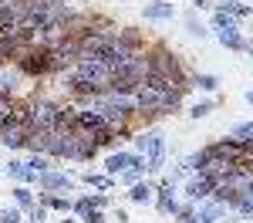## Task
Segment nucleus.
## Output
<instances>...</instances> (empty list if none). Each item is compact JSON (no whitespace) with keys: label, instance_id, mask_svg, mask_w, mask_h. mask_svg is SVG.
Segmentation results:
<instances>
[{"label":"nucleus","instance_id":"nucleus-24","mask_svg":"<svg viewBox=\"0 0 253 223\" xmlns=\"http://www.w3.org/2000/svg\"><path fill=\"white\" fill-rule=\"evenodd\" d=\"M27 169H31V173H38V176H41V173H47L51 166H47V159H44V156H34V159L27 162Z\"/></svg>","mask_w":253,"mask_h":223},{"label":"nucleus","instance_id":"nucleus-25","mask_svg":"<svg viewBox=\"0 0 253 223\" xmlns=\"http://www.w3.org/2000/svg\"><path fill=\"white\" fill-rule=\"evenodd\" d=\"M210 112H213V101H199V105H193L189 115H193V119H203V115H210Z\"/></svg>","mask_w":253,"mask_h":223},{"label":"nucleus","instance_id":"nucleus-5","mask_svg":"<svg viewBox=\"0 0 253 223\" xmlns=\"http://www.w3.org/2000/svg\"><path fill=\"white\" fill-rule=\"evenodd\" d=\"M213 189H216L213 176H196V179L186 186V196H189V203H203V200L213 196Z\"/></svg>","mask_w":253,"mask_h":223},{"label":"nucleus","instance_id":"nucleus-6","mask_svg":"<svg viewBox=\"0 0 253 223\" xmlns=\"http://www.w3.org/2000/svg\"><path fill=\"white\" fill-rule=\"evenodd\" d=\"M162 159H166V139L159 132H149V152H145L149 169H162Z\"/></svg>","mask_w":253,"mask_h":223},{"label":"nucleus","instance_id":"nucleus-10","mask_svg":"<svg viewBox=\"0 0 253 223\" xmlns=\"http://www.w3.org/2000/svg\"><path fill=\"white\" fill-rule=\"evenodd\" d=\"M128 159H132V152H112L108 162H105V173H108V176H122V173L128 169Z\"/></svg>","mask_w":253,"mask_h":223},{"label":"nucleus","instance_id":"nucleus-20","mask_svg":"<svg viewBox=\"0 0 253 223\" xmlns=\"http://www.w3.org/2000/svg\"><path fill=\"white\" fill-rule=\"evenodd\" d=\"M75 210H78V217H81V220H88V217L95 213L98 206H95L91 200H88V196H84V200H78V203H75Z\"/></svg>","mask_w":253,"mask_h":223},{"label":"nucleus","instance_id":"nucleus-35","mask_svg":"<svg viewBox=\"0 0 253 223\" xmlns=\"http://www.w3.org/2000/svg\"><path fill=\"white\" fill-rule=\"evenodd\" d=\"M64 223H75V220H64Z\"/></svg>","mask_w":253,"mask_h":223},{"label":"nucleus","instance_id":"nucleus-23","mask_svg":"<svg viewBox=\"0 0 253 223\" xmlns=\"http://www.w3.org/2000/svg\"><path fill=\"white\" fill-rule=\"evenodd\" d=\"M14 85H17V75L0 71V91H3V95H10V91H14Z\"/></svg>","mask_w":253,"mask_h":223},{"label":"nucleus","instance_id":"nucleus-19","mask_svg":"<svg viewBox=\"0 0 253 223\" xmlns=\"http://www.w3.org/2000/svg\"><path fill=\"white\" fill-rule=\"evenodd\" d=\"M44 206H51V210H61V213H68V210H71V200H68V196H44Z\"/></svg>","mask_w":253,"mask_h":223},{"label":"nucleus","instance_id":"nucleus-7","mask_svg":"<svg viewBox=\"0 0 253 223\" xmlns=\"http://www.w3.org/2000/svg\"><path fill=\"white\" fill-rule=\"evenodd\" d=\"M38 182H41L44 193H51V189H64V193H68V189H71V179H68L64 173H41Z\"/></svg>","mask_w":253,"mask_h":223},{"label":"nucleus","instance_id":"nucleus-34","mask_svg":"<svg viewBox=\"0 0 253 223\" xmlns=\"http://www.w3.org/2000/svg\"><path fill=\"white\" fill-rule=\"evenodd\" d=\"M199 220H203V217H199ZM203 223H216V220H203Z\"/></svg>","mask_w":253,"mask_h":223},{"label":"nucleus","instance_id":"nucleus-18","mask_svg":"<svg viewBox=\"0 0 253 223\" xmlns=\"http://www.w3.org/2000/svg\"><path fill=\"white\" fill-rule=\"evenodd\" d=\"M193 85H199L203 91H216V88H219V78H216V75H196Z\"/></svg>","mask_w":253,"mask_h":223},{"label":"nucleus","instance_id":"nucleus-30","mask_svg":"<svg viewBox=\"0 0 253 223\" xmlns=\"http://www.w3.org/2000/svg\"><path fill=\"white\" fill-rule=\"evenodd\" d=\"M135 149H138V156H145V152H149V135H138V139H135Z\"/></svg>","mask_w":253,"mask_h":223},{"label":"nucleus","instance_id":"nucleus-17","mask_svg":"<svg viewBox=\"0 0 253 223\" xmlns=\"http://www.w3.org/2000/svg\"><path fill=\"white\" fill-rule=\"evenodd\" d=\"M213 27H216V31H226V27H236V17L230 14V10H216Z\"/></svg>","mask_w":253,"mask_h":223},{"label":"nucleus","instance_id":"nucleus-28","mask_svg":"<svg viewBox=\"0 0 253 223\" xmlns=\"http://www.w3.org/2000/svg\"><path fill=\"white\" fill-rule=\"evenodd\" d=\"M138 176H142V173H138V169H132V166H128L125 173H122V179H125V182H132V186L138 182Z\"/></svg>","mask_w":253,"mask_h":223},{"label":"nucleus","instance_id":"nucleus-36","mask_svg":"<svg viewBox=\"0 0 253 223\" xmlns=\"http://www.w3.org/2000/svg\"><path fill=\"white\" fill-rule=\"evenodd\" d=\"M0 17H3V10H0Z\"/></svg>","mask_w":253,"mask_h":223},{"label":"nucleus","instance_id":"nucleus-31","mask_svg":"<svg viewBox=\"0 0 253 223\" xmlns=\"http://www.w3.org/2000/svg\"><path fill=\"white\" fill-rule=\"evenodd\" d=\"M189 3H193V7H206L210 0H189Z\"/></svg>","mask_w":253,"mask_h":223},{"label":"nucleus","instance_id":"nucleus-21","mask_svg":"<svg viewBox=\"0 0 253 223\" xmlns=\"http://www.w3.org/2000/svg\"><path fill=\"white\" fill-rule=\"evenodd\" d=\"M84 182H88V186H98V189H108V186H112V176H95V173H84Z\"/></svg>","mask_w":253,"mask_h":223},{"label":"nucleus","instance_id":"nucleus-26","mask_svg":"<svg viewBox=\"0 0 253 223\" xmlns=\"http://www.w3.org/2000/svg\"><path fill=\"white\" fill-rule=\"evenodd\" d=\"M0 223H20V213L14 206H7V210H0Z\"/></svg>","mask_w":253,"mask_h":223},{"label":"nucleus","instance_id":"nucleus-32","mask_svg":"<svg viewBox=\"0 0 253 223\" xmlns=\"http://www.w3.org/2000/svg\"><path fill=\"white\" fill-rule=\"evenodd\" d=\"M247 51H250V58H253V41H247Z\"/></svg>","mask_w":253,"mask_h":223},{"label":"nucleus","instance_id":"nucleus-1","mask_svg":"<svg viewBox=\"0 0 253 223\" xmlns=\"http://www.w3.org/2000/svg\"><path fill=\"white\" fill-rule=\"evenodd\" d=\"M27 135H31V122H27V108H24V105H17L14 119L7 122L3 129H0V142H3L7 149H24V145H27Z\"/></svg>","mask_w":253,"mask_h":223},{"label":"nucleus","instance_id":"nucleus-2","mask_svg":"<svg viewBox=\"0 0 253 223\" xmlns=\"http://www.w3.org/2000/svg\"><path fill=\"white\" fill-rule=\"evenodd\" d=\"M152 58V71H159V75H169V78H175L182 88H189V75H186V68H182V61L175 58L172 51H166V47H159V51H152L149 54Z\"/></svg>","mask_w":253,"mask_h":223},{"label":"nucleus","instance_id":"nucleus-8","mask_svg":"<svg viewBox=\"0 0 253 223\" xmlns=\"http://www.w3.org/2000/svg\"><path fill=\"white\" fill-rule=\"evenodd\" d=\"M216 38L223 47H230V51H247V41L240 38V31L236 27H226V31H216Z\"/></svg>","mask_w":253,"mask_h":223},{"label":"nucleus","instance_id":"nucleus-9","mask_svg":"<svg viewBox=\"0 0 253 223\" xmlns=\"http://www.w3.org/2000/svg\"><path fill=\"white\" fill-rule=\"evenodd\" d=\"M47 142H51V132H44V129H31V135H27V145H24V149H31L34 156H38V152L47 156Z\"/></svg>","mask_w":253,"mask_h":223},{"label":"nucleus","instance_id":"nucleus-27","mask_svg":"<svg viewBox=\"0 0 253 223\" xmlns=\"http://www.w3.org/2000/svg\"><path fill=\"white\" fill-rule=\"evenodd\" d=\"M186 27H189V34H199V38H203V34H206V31H203V27H199V20H196L193 14H189V17H186Z\"/></svg>","mask_w":253,"mask_h":223},{"label":"nucleus","instance_id":"nucleus-14","mask_svg":"<svg viewBox=\"0 0 253 223\" xmlns=\"http://www.w3.org/2000/svg\"><path fill=\"white\" fill-rule=\"evenodd\" d=\"M118 44H122V47H128V51H138V47H142V38H138L132 27H122V34H118Z\"/></svg>","mask_w":253,"mask_h":223},{"label":"nucleus","instance_id":"nucleus-3","mask_svg":"<svg viewBox=\"0 0 253 223\" xmlns=\"http://www.w3.org/2000/svg\"><path fill=\"white\" fill-rule=\"evenodd\" d=\"M58 115H61V105H51V101H44V98L27 105V122H31V129L54 132V129H58Z\"/></svg>","mask_w":253,"mask_h":223},{"label":"nucleus","instance_id":"nucleus-4","mask_svg":"<svg viewBox=\"0 0 253 223\" xmlns=\"http://www.w3.org/2000/svg\"><path fill=\"white\" fill-rule=\"evenodd\" d=\"M206 149H210L213 156H219V159L236 162V166L247 159V145H243L240 139H223V142H213V145H206Z\"/></svg>","mask_w":253,"mask_h":223},{"label":"nucleus","instance_id":"nucleus-37","mask_svg":"<svg viewBox=\"0 0 253 223\" xmlns=\"http://www.w3.org/2000/svg\"><path fill=\"white\" fill-rule=\"evenodd\" d=\"M230 223H236V220H230Z\"/></svg>","mask_w":253,"mask_h":223},{"label":"nucleus","instance_id":"nucleus-16","mask_svg":"<svg viewBox=\"0 0 253 223\" xmlns=\"http://www.w3.org/2000/svg\"><path fill=\"white\" fill-rule=\"evenodd\" d=\"M14 200H17V206H24V210H34V193H31L27 186H17V189H14Z\"/></svg>","mask_w":253,"mask_h":223},{"label":"nucleus","instance_id":"nucleus-13","mask_svg":"<svg viewBox=\"0 0 253 223\" xmlns=\"http://www.w3.org/2000/svg\"><path fill=\"white\" fill-rule=\"evenodd\" d=\"M206 166H210V149H199L186 159V169H193V173H206Z\"/></svg>","mask_w":253,"mask_h":223},{"label":"nucleus","instance_id":"nucleus-15","mask_svg":"<svg viewBox=\"0 0 253 223\" xmlns=\"http://www.w3.org/2000/svg\"><path fill=\"white\" fill-rule=\"evenodd\" d=\"M128 200L132 203H149L152 200V186H149V182H135L132 193H128Z\"/></svg>","mask_w":253,"mask_h":223},{"label":"nucleus","instance_id":"nucleus-22","mask_svg":"<svg viewBox=\"0 0 253 223\" xmlns=\"http://www.w3.org/2000/svg\"><path fill=\"white\" fill-rule=\"evenodd\" d=\"M240 142H253V122H243V125H236V132H233Z\"/></svg>","mask_w":253,"mask_h":223},{"label":"nucleus","instance_id":"nucleus-12","mask_svg":"<svg viewBox=\"0 0 253 223\" xmlns=\"http://www.w3.org/2000/svg\"><path fill=\"white\" fill-rule=\"evenodd\" d=\"M14 112H17V101H14V95H3V91H0V129L14 119Z\"/></svg>","mask_w":253,"mask_h":223},{"label":"nucleus","instance_id":"nucleus-33","mask_svg":"<svg viewBox=\"0 0 253 223\" xmlns=\"http://www.w3.org/2000/svg\"><path fill=\"white\" fill-rule=\"evenodd\" d=\"M247 101H250V105H253V91H247Z\"/></svg>","mask_w":253,"mask_h":223},{"label":"nucleus","instance_id":"nucleus-11","mask_svg":"<svg viewBox=\"0 0 253 223\" xmlns=\"http://www.w3.org/2000/svg\"><path fill=\"white\" fill-rule=\"evenodd\" d=\"M175 14L172 3H166V0H156V3H149L145 7V20H169Z\"/></svg>","mask_w":253,"mask_h":223},{"label":"nucleus","instance_id":"nucleus-29","mask_svg":"<svg viewBox=\"0 0 253 223\" xmlns=\"http://www.w3.org/2000/svg\"><path fill=\"white\" fill-rule=\"evenodd\" d=\"M44 217H47V206H34L31 210V223H41Z\"/></svg>","mask_w":253,"mask_h":223}]
</instances>
